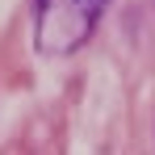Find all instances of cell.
Segmentation results:
<instances>
[{
  "mask_svg": "<svg viewBox=\"0 0 155 155\" xmlns=\"http://www.w3.org/2000/svg\"><path fill=\"white\" fill-rule=\"evenodd\" d=\"M80 8H84V13H88V17H92V21H97V13H101L105 4H109V0H76Z\"/></svg>",
  "mask_w": 155,
  "mask_h": 155,
  "instance_id": "cell-1",
  "label": "cell"
}]
</instances>
